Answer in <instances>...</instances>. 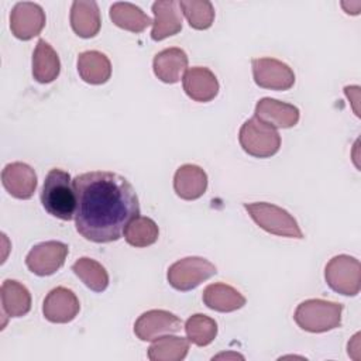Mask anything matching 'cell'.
I'll list each match as a JSON object with an SVG mask.
<instances>
[{
  "mask_svg": "<svg viewBox=\"0 0 361 361\" xmlns=\"http://www.w3.org/2000/svg\"><path fill=\"white\" fill-rule=\"evenodd\" d=\"M76 190L75 226L78 233L93 243L118 240L128 223L140 214L133 185L121 175L92 171L73 179Z\"/></svg>",
  "mask_w": 361,
  "mask_h": 361,
  "instance_id": "cell-1",
  "label": "cell"
},
{
  "mask_svg": "<svg viewBox=\"0 0 361 361\" xmlns=\"http://www.w3.org/2000/svg\"><path fill=\"white\" fill-rule=\"evenodd\" d=\"M41 203L54 217L69 221L76 212V190L66 171L54 168L48 172L41 190Z\"/></svg>",
  "mask_w": 361,
  "mask_h": 361,
  "instance_id": "cell-2",
  "label": "cell"
},
{
  "mask_svg": "<svg viewBox=\"0 0 361 361\" xmlns=\"http://www.w3.org/2000/svg\"><path fill=\"white\" fill-rule=\"evenodd\" d=\"M341 312V303L323 299H307L296 307L293 319L305 331L324 333L340 327Z\"/></svg>",
  "mask_w": 361,
  "mask_h": 361,
  "instance_id": "cell-3",
  "label": "cell"
},
{
  "mask_svg": "<svg viewBox=\"0 0 361 361\" xmlns=\"http://www.w3.org/2000/svg\"><path fill=\"white\" fill-rule=\"evenodd\" d=\"M238 141L243 149L255 158H268L281 148V135L276 128L257 116L248 118L240 128Z\"/></svg>",
  "mask_w": 361,
  "mask_h": 361,
  "instance_id": "cell-4",
  "label": "cell"
},
{
  "mask_svg": "<svg viewBox=\"0 0 361 361\" xmlns=\"http://www.w3.org/2000/svg\"><path fill=\"white\" fill-rule=\"evenodd\" d=\"M244 209L262 230L281 237L303 238L298 221L285 209L267 202L244 203Z\"/></svg>",
  "mask_w": 361,
  "mask_h": 361,
  "instance_id": "cell-5",
  "label": "cell"
},
{
  "mask_svg": "<svg viewBox=\"0 0 361 361\" xmlns=\"http://www.w3.org/2000/svg\"><path fill=\"white\" fill-rule=\"evenodd\" d=\"M217 274L216 267L202 257H186L168 268L169 285L180 292L192 290Z\"/></svg>",
  "mask_w": 361,
  "mask_h": 361,
  "instance_id": "cell-6",
  "label": "cell"
},
{
  "mask_svg": "<svg viewBox=\"0 0 361 361\" xmlns=\"http://www.w3.org/2000/svg\"><path fill=\"white\" fill-rule=\"evenodd\" d=\"M327 285L345 296H355L361 288V265L360 261L350 255L333 257L324 269Z\"/></svg>",
  "mask_w": 361,
  "mask_h": 361,
  "instance_id": "cell-7",
  "label": "cell"
},
{
  "mask_svg": "<svg viewBox=\"0 0 361 361\" xmlns=\"http://www.w3.org/2000/svg\"><path fill=\"white\" fill-rule=\"evenodd\" d=\"M254 80L259 87L288 90L295 83V73L285 62L275 58H255L251 61Z\"/></svg>",
  "mask_w": 361,
  "mask_h": 361,
  "instance_id": "cell-8",
  "label": "cell"
},
{
  "mask_svg": "<svg viewBox=\"0 0 361 361\" xmlns=\"http://www.w3.org/2000/svg\"><path fill=\"white\" fill-rule=\"evenodd\" d=\"M68 252V245L61 241L39 243L27 254L25 264L32 274L48 276L55 274L65 264Z\"/></svg>",
  "mask_w": 361,
  "mask_h": 361,
  "instance_id": "cell-9",
  "label": "cell"
},
{
  "mask_svg": "<svg viewBox=\"0 0 361 361\" xmlns=\"http://www.w3.org/2000/svg\"><path fill=\"white\" fill-rule=\"evenodd\" d=\"M180 329V319L173 313L161 309L142 313L134 324V333L142 341H154L162 336L176 333Z\"/></svg>",
  "mask_w": 361,
  "mask_h": 361,
  "instance_id": "cell-10",
  "label": "cell"
},
{
  "mask_svg": "<svg viewBox=\"0 0 361 361\" xmlns=\"http://www.w3.org/2000/svg\"><path fill=\"white\" fill-rule=\"evenodd\" d=\"M45 27V13L37 3H17L10 13V28L14 37L28 41L37 37Z\"/></svg>",
  "mask_w": 361,
  "mask_h": 361,
  "instance_id": "cell-11",
  "label": "cell"
},
{
  "mask_svg": "<svg viewBox=\"0 0 361 361\" xmlns=\"http://www.w3.org/2000/svg\"><path fill=\"white\" fill-rule=\"evenodd\" d=\"M79 309L80 303L76 295L63 286L54 288L42 305V313L51 323H69L78 316Z\"/></svg>",
  "mask_w": 361,
  "mask_h": 361,
  "instance_id": "cell-12",
  "label": "cell"
},
{
  "mask_svg": "<svg viewBox=\"0 0 361 361\" xmlns=\"http://www.w3.org/2000/svg\"><path fill=\"white\" fill-rule=\"evenodd\" d=\"M152 13L155 20L152 23L151 38L154 41H162L171 35L178 34L182 30V10L179 1L175 0H157L152 4Z\"/></svg>",
  "mask_w": 361,
  "mask_h": 361,
  "instance_id": "cell-13",
  "label": "cell"
},
{
  "mask_svg": "<svg viewBox=\"0 0 361 361\" xmlns=\"http://www.w3.org/2000/svg\"><path fill=\"white\" fill-rule=\"evenodd\" d=\"M4 189L16 199H30L37 188L35 171L24 162H11L1 172Z\"/></svg>",
  "mask_w": 361,
  "mask_h": 361,
  "instance_id": "cell-14",
  "label": "cell"
},
{
  "mask_svg": "<svg viewBox=\"0 0 361 361\" xmlns=\"http://www.w3.org/2000/svg\"><path fill=\"white\" fill-rule=\"evenodd\" d=\"M182 83L185 93L195 102H210L219 93V80L216 75L204 66H193L188 69Z\"/></svg>",
  "mask_w": 361,
  "mask_h": 361,
  "instance_id": "cell-15",
  "label": "cell"
},
{
  "mask_svg": "<svg viewBox=\"0 0 361 361\" xmlns=\"http://www.w3.org/2000/svg\"><path fill=\"white\" fill-rule=\"evenodd\" d=\"M255 116L275 128H290L299 121V109L290 103L264 97L255 106Z\"/></svg>",
  "mask_w": 361,
  "mask_h": 361,
  "instance_id": "cell-16",
  "label": "cell"
},
{
  "mask_svg": "<svg viewBox=\"0 0 361 361\" xmlns=\"http://www.w3.org/2000/svg\"><path fill=\"white\" fill-rule=\"evenodd\" d=\"M173 189L180 199L196 200L207 189V175L200 166L185 164L175 172Z\"/></svg>",
  "mask_w": 361,
  "mask_h": 361,
  "instance_id": "cell-17",
  "label": "cell"
},
{
  "mask_svg": "<svg viewBox=\"0 0 361 361\" xmlns=\"http://www.w3.org/2000/svg\"><path fill=\"white\" fill-rule=\"evenodd\" d=\"M155 76L164 83H176L188 68V55L183 49L172 47L162 49L154 56L152 62Z\"/></svg>",
  "mask_w": 361,
  "mask_h": 361,
  "instance_id": "cell-18",
  "label": "cell"
},
{
  "mask_svg": "<svg viewBox=\"0 0 361 361\" xmlns=\"http://www.w3.org/2000/svg\"><path fill=\"white\" fill-rule=\"evenodd\" d=\"M72 30L82 38L94 37L102 25L100 11L96 1L76 0L71 7Z\"/></svg>",
  "mask_w": 361,
  "mask_h": 361,
  "instance_id": "cell-19",
  "label": "cell"
},
{
  "mask_svg": "<svg viewBox=\"0 0 361 361\" xmlns=\"http://www.w3.org/2000/svg\"><path fill=\"white\" fill-rule=\"evenodd\" d=\"M0 298L4 316L21 317L31 309V295L18 281L6 279L0 288Z\"/></svg>",
  "mask_w": 361,
  "mask_h": 361,
  "instance_id": "cell-20",
  "label": "cell"
},
{
  "mask_svg": "<svg viewBox=\"0 0 361 361\" xmlns=\"http://www.w3.org/2000/svg\"><path fill=\"white\" fill-rule=\"evenodd\" d=\"M78 72L86 83L103 85L111 76V63L99 51H85L78 56Z\"/></svg>",
  "mask_w": 361,
  "mask_h": 361,
  "instance_id": "cell-21",
  "label": "cell"
},
{
  "mask_svg": "<svg viewBox=\"0 0 361 361\" xmlns=\"http://www.w3.org/2000/svg\"><path fill=\"white\" fill-rule=\"evenodd\" d=\"M204 305L216 312H234L245 305V298L226 283H210L203 290Z\"/></svg>",
  "mask_w": 361,
  "mask_h": 361,
  "instance_id": "cell-22",
  "label": "cell"
},
{
  "mask_svg": "<svg viewBox=\"0 0 361 361\" xmlns=\"http://www.w3.org/2000/svg\"><path fill=\"white\" fill-rule=\"evenodd\" d=\"M61 71L59 56L55 49L45 41L38 39L32 54V76L39 83L55 80Z\"/></svg>",
  "mask_w": 361,
  "mask_h": 361,
  "instance_id": "cell-23",
  "label": "cell"
},
{
  "mask_svg": "<svg viewBox=\"0 0 361 361\" xmlns=\"http://www.w3.org/2000/svg\"><path fill=\"white\" fill-rule=\"evenodd\" d=\"M111 21L127 31L142 32L154 21L135 4L127 1H117L110 7Z\"/></svg>",
  "mask_w": 361,
  "mask_h": 361,
  "instance_id": "cell-24",
  "label": "cell"
},
{
  "mask_svg": "<svg viewBox=\"0 0 361 361\" xmlns=\"http://www.w3.org/2000/svg\"><path fill=\"white\" fill-rule=\"evenodd\" d=\"M189 351V340L176 336H162L149 345L151 361H180Z\"/></svg>",
  "mask_w": 361,
  "mask_h": 361,
  "instance_id": "cell-25",
  "label": "cell"
},
{
  "mask_svg": "<svg viewBox=\"0 0 361 361\" xmlns=\"http://www.w3.org/2000/svg\"><path fill=\"white\" fill-rule=\"evenodd\" d=\"M72 271L89 289L94 292H103L109 286V274L106 268L92 258H79L72 265Z\"/></svg>",
  "mask_w": 361,
  "mask_h": 361,
  "instance_id": "cell-26",
  "label": "cell"
},
{
  "mask_svg": "<svg viewBox=\"0 0 361 361\" xmlns=\"http://www.w3.org/2000/svg\"><path fill=\"white\" fill-rule=\"evenodd\" d=\"M159 235L157 223L145 216H137L133 219L124 230L126 241L133 247H148L152 245Z\"/></svg>",
  "mask_w": 361,
  "mask_h": 361,
  "instance_id": "cell-27",
  "label": "cell"
},
{
  "mask_svg": "<svg viewBox=\"0 0 361 361\" xmlns=\"http://www.w3.org/2000/svg\"><path fill=\"white\" fill-rule=\"evenodd\" d=\"M185 331L190 343L199 347H204L209 345L216 338L217 323L206 314L196 313L186 320Z\"/></svg>",
  "mask_w": 361,
  "mask_h": 361,
  "instance_id": "cell-28",
  "label": "cell"
},
{
  "mask_svg": "<svg viewBox=\"0 0 361 361\" xmlns=\"http://www.w3.org/2000/svg\"><path fill=\"white\" fill-rule=\"evenodd\" d=\"M180 10L195 30H207L214 21V7L209 0H180Z\"/></svg>",
  "mask_w": 361,
  "mask_h": 361,
  "instance_id": "cell-29",
  "label": "cell"
},
{
  "mask_svg": "<svg viewBox=\"0 0 361 361\" xmlns=\"http://www.w3.org/2000/svg\"><path fill=\"white\" fill-rule=\"evenodd\" d=\"M344 92H345L347 97L350 99V102L353 103V109H354L355 114L360 116L358 107H357V103H358V99H360V97H358V96H360V87H358V86H345V87H344Z\"/></svg>",
  "mask_w": 361,
  "mask_h": 361,
  "instance_id": "cell-30",
  "label": "cell"
},
{
  "mask_svg": "<svg viewBox=\"0 0 361 361\" xmlns=\"http://www.w3.org/2000/svg\"><path fill=\"white\" fill-rule=\"evenodd\" d=\"M343 8L345 10V13H351V14H358L360 13V7H361V3L360 1H351V3H347V1H343L341 3Z\"/></svg>",
  "mask_w": 361,
  "mask_h": 361,
  "instance_id": "cell-31",
  "label": "cell"
},
{
  "mask_svg": "<svg viewBox=\"0 0 361 361\" xmlns=\"http://www.w3.org/2000/svg\"><path fill=\"white\" fill-rule=\"evenodd\" d=\"M213 358H216V360H219V358H240V360H244L243 355H240V354H231V353L219 354V355H216V357H213Z\"/></svg>",
  "mask_w": 361,
  "mask_h": 361,
  "instance_id": "cell-32",
  "label": "cell"
}]
</instances>
